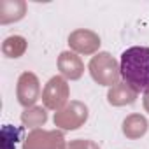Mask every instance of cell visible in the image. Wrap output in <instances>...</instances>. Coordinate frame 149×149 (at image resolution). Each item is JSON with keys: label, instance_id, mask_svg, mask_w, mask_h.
I'll return each instance as SVG.
<instances>
[{"label": "cell", "instance_id": "obj_4", "mask_svg": "<svg viewBox=\"0 0 149 149\" xmlns=\"http://www.w3.org/2000/svg\"><path fill=\"white\" fill-rule=\"evenodd\" d=\"M39 97V81L33 74H23L19 77L18 86V98L23 105H32Z\"/></svg>", "mask_w": 149, "mask_h": 149}, {"label": "cell", "instance_id": "obj_6", "mask_svg": "<svg viewBox=\"0 0 149 149\" xmlns=\"http://www.w3.org/2000/svg\"><path fill=\"white\" fill-rule=\"evenodd\" d=\"M58 65H60V70L70 79H79L83 74V63L79 56H76L74 53H61Z\"/></svg>", "mask_w": 149, "mask_h": 149}, {"label": "cell", "instance_id": "obj_1", "mask_svg": "<svg viewBox=\"0 0 149 149\" xmlns=\"http://www.w3.org/2000/svg\"><path fill=\"white\" fill-rule=\"evenodd\" d=\"M119 74L135 93H149V47L133 46L123 51Z\"/></svg>", "mask_w": 149, "mask_h": 149}, {"label": "cell", "instance_id": "obj_5", "mask_svg": "<svg viewBox=\"0 0 149 149\" xmlns=\"http://www.w3.org/2000/svg\"><path fill=\"white\" fill-rule=\"evenodd\" d=\"M68 44L79 53H91L100 46V39L90 30H77L68 37Z\"/></svg>", "mask_w": 149, "mask_h": 149}, {"label": "cell", "instance_id": "obj_11", "mask_svg": "<svg viewBox=\"0 0 149 149\" xmlns=\"http://www.w3.org/2000/svg\"><path fill=\"white\" fill-rule=\"evenodd\" d=\"M144 107H146V111L149 112V93L144 95Z\"/></svg>", "mask_w": 149, "mask_h": 149}, {"label": "cell", "instance_id": "obj_10", "mask_svg": "<svg viewBox=\"0 0 149 149\" xmlns=\"http://www.w3.org/2000/svg\"><path fill=\"white\" fill-rule=\"evenodd\" d=\"M16 14L18 19L23 18L25 14V4L23 2H0V14H2V19L6 18V14Z\"/></svg>", "mask_w": 149, "mask_h": 149}, {"label": "cell", "instance_id": "obj_7", "mask_svg": "<svg viewBox=\"0 0 149 149\" xmlns=\"http://www.w3.org/2000/svg\"><path fill=\"white\" fill-rule=\"evenodd\" d=\"M137 93L128 86V84H119L109 91V102L114 105H123V104H132L135 102Z\"/></svg>", "mask_w": 149, "mask_h": 149}, {"label": "cell", "instance_id": "obj_3", "mask_svg": "<svg viewBox=\"0 0 149 149\" xmlns=\"http://www.w3.org/2000/svg\"><path fill=\"white\" fill-rule=\"evenodd\" d=\"M42 100H44L46 107H49V109L61 107L67 100V84H65V81L61 77H53L47 83L46 90H44Z\"/></svg>", "mask_w": 149, "mask_h": 149}, {"label": "cell", "instance_id": "obj_9", "mask_svg": "<svg viewBox=\"0 0 149 149\" xmlns=\"http://www.w3.org/2000/svg\"><path fill=\"white\" fill-rule=\"evenodd\" d=\"M25 46H26V44H25V39L14 35V37L6 39V42H4V53H6V51H11L9 58H18V56L25 51Z\"/></svg>", "mask_w": 149, "mask_h": 149}, {"label": "cell", "instance_id": "obj_8", "mask_svg": "<svg viewBox=\"0 0 149 149\" xmlns=\"http://www.w3.org/2000/svg\"><path fill=\"white\" fill-rule=\"evenodd\" d=\"M146 130H147V123H146V119L140 118V116H132V118H128V119L123 123V132H125V135H128V137H132V139H137V137L144 135Z\"/></svg>", "mask_w": 149, "mask_h": 149}, {"label": "cell", "instance_id": "obj_2", "mask_svg": "<svg viewBox=\"0 0 149 149\" xmlns=\"http://www.w3.org/2000/svg\"><path fill=\"white\" fill-rule=\"evenodd\" d=\"M90 72L97 83L100 84H116L118 81V68L116 61L111 58L109 53H100L90 61Z\"/></svg>", "mask_w": 149, "mask_h": 149}]
</instances>
